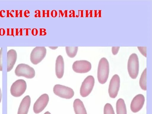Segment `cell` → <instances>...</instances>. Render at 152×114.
<instances>
[{
	"mask_svg": "<svg viewBox=\"0 0 152 114\" xmlns=\"http://www.w3.org/2000/svg\"><path fill=\"white\" fill-rule=\"evenodd\" d=\"M109 64L108 61L105 57L100 60L98 65L97 77L98 81L101 84L107 81L109 73Z\"/></svg>",
	"mask_w": 152,
	"mask_h": 114,
	"instance_id": "6da1fadb",
	"label": "cell"
},
{
	"mask_svg": "<svg viewBox=\"0 0 152 114\" xmlns=\"http://www.w3.org/2000/svg\"><path fill=\"white\" fill-rule=\"evenodd\" d=\"M139 64L138 56L135 53L132 54L129 56L127 63V69L130 77L135 79L139 73Z\"/></svg>",
	"mask_w": 152,
	"mask_h": 114,
	"instance_id": "7a4b0ae2",
	"label": "cell"
},
{
	"mask_svg": "<svg viewBox=\"0 0 152 114\" xmlns=\"http://www.w3.org/2000/svg\"><path fill=\"white\" fill-rule=\"evenodd\" d=\"M15 73L18 77H24L28 79H31L35 76L34 69L29 65L23 63L18 64L15 69Z\"/></svg>",
	"mask_w": 152,
	"mask_h": 114,
	"instance_id": "3957f363",
	"label": "cell"
},
{
	"mask_svg": "<svg viewBox=\"0 0 152 114\" xmlns=\"http://www.w3.org/2000/svg\"><path fill=\"white\" fill-rule=\"evenodd\" d=\"M47 53V49L45 47H36L31 51L30 55L31 63L37 65L45 58Z\"/></svg>",
	"mask_w": 152,
	"mask_h": 114,
	"instance_id": "277c9868",
	"label": "cell"
},
{
	"mask_svg": "<svg viewBox=\"0 0 152 114\" xmlns=\"http://www.w3.org/2000/svg\"><path fill=\"white\" fill-rule=\"evenodd\" d=\"M53 92L56 95L68 99L72 98L74 94V91L72 88L60 84H56L54 86Z\"/></svg>",
	"mask_w": 152,
	"mask_h": 114,
	"instance_id": "5b68a950",
	"label": "cell"
},
{
	"mask_svg": "<svg viewBox=\"0 0 152 114\" xmlns=\"http://www.w3.org/2000/svg\"><path fill=\"white\" fill-rule=\"evenodd\" d=\"M26 88L27 84L25 80H18L12 83L11 87V94L14 97H20L24 93Z\"/></svg>",
	"mask_w": 152,
	"mask_h": 114,
	"instance_id": "8992f818",
	"label": "cell"
},
{
	"mask_svg": "<svg viewBox=\"0 0 152 114\" xmlns=\"http://www.w3.org/2000/svg\"><path fill=\"white\" fill-rule=\"evenodd\" d=\"M95 83L94 77L92 75L87 77L82 83L80 89V94L83 97L88 96L92 91Z\"/></svg>",
	"mask_w": 152,
	"mask_h": 114,
	"instance_id": "52a82bcc",
	"label": "cell"
},
{
	"mask_svg": "<svg viewBox=\"0 0 152 114\" xmlns=\"http://www.w3.org/2000/svg\"><path fill=\"white\" fill-rule=\"evenodd\" d=\"M120 80L119 76L117 74L113 76L109 83L108 94L110 97L115 98L117 96L120 86Z\"/></svg>",
	"mask_w": 152,
	"mask_h": 114,
	"instance_id": "ba28073f",
	"label": "cell"
},
{
	"mask_svg": "<svg viewBox=\"0 0 152 114\" xmlns=\"http://www.w3.org/2000/svg\"><path fill=\"white\" fill-rule=\"evenodd\" d=\"M72 68L76 73H86L91 70V64L90 62L86 60L76 61L73 63Z\"/></svg>",
	"mask_w": 152,
	"mask_h": 114,
	"instance_id": "9c48e42d",
	"label": "cell"
},
{
	"mask_svg": "<svg viewBox=\"0 0 152 114\" xmlns=\"http://www.w3.org/2000/svg\"><path fill=\"white\" fill-rule=\"evenodd\" d=\"M49 101V97L48 94H44L40 96L34 104V112L38 114L42 111L47 106Z\"/></svg>",
	"mask_w": 152,
	"mask_h": 114,
	"instance_id": "30bf717a",
	"label": "cell"
},
{
	"mask_svg": "<svg viewBox=\"0 0 152 114\" xmlns=\"http://www.w3.org/2000/svg\"><path fill=\"white\" fill-rule=\"evenodd\" d=\"M145 101L144 95L139 94L133 99L130 104L131 111L134 113L139 112L142 108Z\"/></svg>",
	"mask_w": 152,
	"mask_h": 114,
	"instance_id": "8fae6325",
	"label": "cell"
},
{
	"mask_svg": "<svg viewBox=\"0 0 152 114\" xmlns=\"http://www.w3.org/2000/svg\"><path fill=\"white\" fill-rule=\"evenodd\" d=\"M17 54L14 49H10L7 52V72H10L13 68L17 59Z\"/></svg>",
	"mask_w": 152,
	"mask_h": 114,
	"instance_id": "7c38bea8",
	"label": "cell"
},
{
	"mask_svg": "<svg viewBox=\"0 0 152 114\" xmlns=\"http://www.w3.org/2000/svg\"><path fill=\"white\" fill-rule=\"evenodd\" d=\"M64 62L63 56L59 55L57 57L55 64V72L57 77L59 79L63 76L64 72Z\"/></svg>",
	"mask_w": 152,
	"mask_h": 114,
	"instance_id": "4fadbf2b",
	"label": "cell"
},
{
	"mask_svg": "<svg viewBox=\"0 0 152 114\" xmlns=\"http://www.w3.org/2000/svg\"><path fill=\"white\" fill-rule=\"evenodd\" d=\"M31 102L29 96H25L21 101L19 106L17 114H27Z\"/></svg>",
	"mask_w": 152,
	"mask_h": 114,
	"instance_id": "5bb4252c",
	"label": "cell"
},
{
	"mask_svg": "<svg viewBox=\"0 0 152 114\" xmlns=\"http://www.w3.org/2000/svg\"><path fill=\"white\" fill-rule=\"evenodd\" d=\"M73 106L75 114H87L83 103L80 99H76L74 100Z\"/></svg>",
	"mask_w": 152,
	"mask_h": 114,
	"instance_id": "9a60e30c",
	"label": "cell"
},
{
	"mask_svg": "<svg viewBox=\"0 0 152 114\" xmlns=\"http://www.w3.org/2000/svg\"><path fill=\"white\" fill-rule=\"evenodd\" d=\"M117 114H127L126 105L123 99L120 98L116 103Z\"/></svg>",
	"mask_w": 152,
	"mask_h": 114,
	"instance_id": "2e32d148",
	"label": "cell"
},
{
	"mask_svg": "<svg viewBox=\"0 0 152 114\" xmlns=\"http://www.w3.org/2000/svg\"><path fill=\"white\" fill-rule=\"evenodd\" d=\"M147 68H146L142 72L139 80V85L141 88L144 91L147 90Z\"/></svg>",
	"mask_w": 152,
	"mask_h": 114,
	"instance_id": "e0dca14e",
	"label": "cell"
},
{
	"mask_svg": "<svg viewBox=\"0 0 152 114\" xmlns=\"http://www.w3.org/2000/svg\"><path fill=\"white\" fill-rule=\"evenodd\" d=\"M65 48L66 53L69 57L73 58L76 56L78 51V47L67 46Z\"/></svg>",
	"mask_w": 152,
	"mask_h": 114,
	"instance_id": "ac0fdd59",
	"label": "cell"
},
{
	"mask_svg": "<svg viewBox=\"0 0 152 114\" xmlns=\"http://www.w3.org/2000/svg\"><path fill=\"white\" fill-rule=\"evenodd\" d=\"M104 114H115L112 105L109 103H106L104 108Z\"/></svg>",
	"mask_w": 152,
	"mask_h": 114,
	"instance_id": "d6986e66",
	"label": "cell"
},
{
	"mask_svg": "<svg viewBox=\"0 0 152 114\" xmlns=\"http://www.w3.org/2000/svg\"><path fill=\"white\" fill-rule=\"evenodd\" d=\"M139 50L140 53L144 56L146 57V47H137Z\"/></svg>",
	"mask_w": 152,
	"mask_h": 114,
	"instance_id": "ffe728a7",
	"label": "cell"
},
{
	"mask_svg": "<svg viewBox=\"0 0 152 114\" xmlns=\"http://www.w3.org/2000/svg\"><path fill=\"white\" fill-rule=\"evenodd\" d=\"M59 17H67L68 10H65L63 11L61 10H59Z\"/></svg>",
	"mask_w": 152,
	"mask_h": 114,
	"instance_id": "44dd1931",
	"label": "cell"
},
{
	"mask_svg": "<svg viewBox=\"0 0 152 114\" xmlns=\"http://www.w3.org/2000/svg\"><path fill=\"white\" fill-rule=\"evenodd\" d=\"M14 30L13 28H7V35L12 36L14 37Z\"/></svg>",
	"mask_w": 152,
	"mask_h": 114,
	"instance_id": "7402d4cb",
	"label": "cell"
},
{
	"mask_svg": "<svg viewBox=\"0 0 152 114\" xmlns=\"http://www.w3.org/2000/svg\"><path fill=\"white\" fill-rule=\"evenodd\" d=\"M23 10H15V17H23Z\"/></svg>",
	"mask_w": 152,
	"mask_h": 114,
	"instance_id": "603a6c76",
	"label": "cell"
},
{
	"mask_svg": "<svg viewBox=\"0 0 152 114\" xmlns=\"http://www.w3.org/2000/svg\"><path fill=\"white\" fill-rule=\"evenodd\" d=\"M15 10H6V17L7 18L8 17H14V16L13 14L15 12Z\"/></svg>",
	"mask_w": 152,
	"mask_h": 114,
	"instance_id": "cb8c5ba5",
	"label": "cell"
},
{
	"mask_svg": "<svg viewBox=\"0 0 152 114\" xmlns=\"http://www.w3.org/2000/svg\"><path fill=\"white\" fill-rule=\"evenodd\" d=\"M3 49V48H1L0 49V71H2Z\"/></svg>",
	"mask_w": 152,
	"mask_h": 114,
	"instance_id": "d4e9b609",
	"label": "cell"
},
{
	"mask_svg": "<svg viewBox=\"0 0 152 114\" xmlns=\"http://www.w3.org/2000/svg\"><path fill=\"white\" fill-rule=\"evenodd\" d=\"M42 17H50L49 10H42Z\"/></svg>",
	"mask_w": 152,
	"mask_h": 114,
	"instance_id": "484cf974",
	"label": "cell"
},
{
	"mask_svg": "<svg viewBox=\"0 0 152 114\" xmlns=\"http://www.w3.org/2000/svg\"><path fill=\"white\" fill-rule=\"evenodd\" d=\"M23 28H15V36H23Z\"/></svg>",
	"mask_w": 152,
	"mask_h": 114,
	"instance_id": "4316f807",
	"label": "cell"
},
{
	"mask_svg": "<svg viewBox=\"0 0 152 114\" xmlns=\"http://www.w3.org/2000/svg\"><path fill=\"white\" fill-rule=\"evenodd\" d=\"M120 47H113L112 48V53L113 55H116L118 53Z\"/></svg>",
	"mask_w": 152,
	"mask_h": 114,
	"instance_id": "83f0119b",
	"label": "cell"
},
{
	"mask_svg": "<svg viewBox=\"0 0 152 114\" xmlns=\"http://www.w3.org/2000/svg\"><path fill=\"white\" fill-rule=\"evenodd\" d=\"M46 29L45 28H39V34L40 36H45L47 34Z\"/></svg>",
	"mask_w": 152,
	"mask_h": 114,
	"instance_id": "f1b7e54d",
	"label": "cell"
},
{
	"mask_svg": "<svg viewBox=\"0 0 152 114\" xmlns=\"http://www.w3.org/2000/svg\"><path fill=\"white\" fill-rule=\"evenodd\" d=\"M50 15L53 18H56L58 15V12L56 10H53L51 11Z\"/></svg>",
	"mask_w": 152,
	"mask_h": 114,
	"instance_id": "f546056e",
	"label": "cell"
},
{
	"mask_svg": "<svg viewBox=\"0 0 152 114\" xmlns=\"http://www.w3.org/2000/svg\"><path fill=\"white\" fill-rule=\"evenodd\" d=\"M31 33L33 36H36L38 34V31L37 28H34L32 29Z\"/></svg>",
	"mask_w": 152,
	"mask_h": 114,
	"instance_id": "4dcf8cb0",
	"label": "cell"
},
{
	"mask_svg": "<svg viewBox=\"0 0 152 114\" xmlns=\"http://www.w3.org/2000/svg\"><path fill=\"white\" fill-rule=\"evenodd\" d=\"M34 13H35L34 15L35 18L39 17L40 18L41 17V11L39 10H37L34 11Z\"/></svg>",
	"mask_w": 152,
	"mask_h": 114,
	"instance_id": "1f68e13d",
	"label": "cell"
},
{
	"mask_svg": "<svg viewBox=\"0 0 152 114\" xmlns=\"http://www.w3.org/2000/svg\"><path fill=\"white\" fill-rule=\"evenodd\" d=\"M69 17L70 18L73 17L74 18L75 16V11L74 10H71L69 12Z\"/></svg>",
	"mask_w": 152,
	"mask_h": 114,
	"instance_id": "d6a6232c",
	"label": "cell"
},
{
	"mask_svg": "<svg viewBox=\"0 0 152 114\" xmlns=\"http://www.w3.org/2000/svg\"><path fill=\"white\" fill-rule=\"evenodd\" d=\"M30 12L28 10H26L24 12V15L26 18H28L30 16Z\"/></svg>",
	"mask_w": 152,
	"mask_h": 114,
	"instance_id": "836d02e7",
	"label": "cell"
},
{
	"mask_svg": "<svg viewBox=\"0 0 152 114\" xmlns=\"http://www.w3.org/2000/svg\"><path fill=\"white\" fill-rule=\"evenodd\" d=\"M83 10H78V15H76V17H83Z\"/></svg>",
	"mask_w": 152,
	"mask_h": 114,
	"instance_id": "e575fe53",
	"label": "cell"
},
{
	"mask_svg": "<svg viewBox=\"0 0 152 114\" xmlns=\"http://www.w3.org/2000/svg\"><path fill=\"white\" fill-rule=\"evenodd\" d=\"M6 12L4 10H1L0 11V17L1 18H4L6 16Z\"/></svg>",
	"mask_w": 152,
	"mask_h": 114,
	"instance_id": "d590c367",
	"label": "cell"
},
{
	"mask_svg": "<svg viewBox=\"0 0 152 114\" xmlns=\"http://www.w3.org/2000/svg\"><path fill=\"white\" fill-rule=\"evenodd\" d=\"M6 33L5 29L3 28H0V36H3Z\"/></svg>",
	"mask_w": 152,
	"mask_h": 114,
	"instance_id": "8d00e7d4",
	"label": "cell"
},
{
	"mask_svg": "<svg viewBox=\"0 0 152 114\" xmlns=\"http://www.w3.org/2000/svg\"><path fill=\"white\" fill-rule=\"evenodd\" d=\"M23 29L24 31H25V36H28L29 35V31L31 30V28H24Z\"/></svg>",
	"mask_w": 152,
	"mask_h": 114,
	"instance_id": "74e56055",
	"label": "cell"
},
{
	"mask_svg": "<svg viewBox=\"0 0 152 114\" xmlns=\"http://www.w3.org/2000/svg\"><path fill=\"white\" fill-rule=\"evenodd\" d=\"M48 48H50L53 50H54L57 49L58 47H48Z\"/></svg>",
	"mask_w": 152,
	"mask_h": 114,
	"instance_id": "f35d334b",
	"label": "cell"
},
{
	"mask_svg": "<svg viewBox=\"0 0 152 114\" xmlns=\"http://www.w3.org/2000/svg\"><path fill=\"white\" fill-rule=\"evenodd\" d=\"M2 97V94L1 91V88H0V103H1V102Z\"/></svg>",
	"mask_w": 152,
	"mask_h": 114,
	"instance_id": "ab89813d",
	"label": "cell"
},
{
	"mask_svg": "<svg viewBox=\"0 0 152 114\" xmlns=\"http://www.w3.org/2000/svg\"><path fill=\"white\" fill-rule=\"evenodd\" d=\"M44 114H51L50 112L48 111L45 112Z\"/></svg>",
	"mask_w": 152,
	"mask_h": 114,
	"instance_id": "60d3db41",
	"label": "cell"
}]
</instances>
